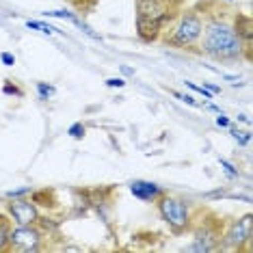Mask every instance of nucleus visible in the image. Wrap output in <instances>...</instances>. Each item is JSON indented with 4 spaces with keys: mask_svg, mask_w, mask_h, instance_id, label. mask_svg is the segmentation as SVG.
Wrapping results in <instances>:
<instances>
[{
    "mask_svg": "<svg viewBox=\"0 0 253 253\" xmlns=\"http://www.w3.org/2000/svg\"><path fill=\"white\" fill-rule=\"evenodd\" d=\"M199 42H201V50L216 61H236L243 56L245 50L247 52L251 50L249 43H245L243 39L236 35L234 26L223 20L208 22L204 26Z\"/></svg>",
    "mask_w": 253,
    "mask_h": 253,
    "instance_id": "1",
    "label": "nucleus"
},
{
    "mask_svg": "<svg viewBox=\"0 0 253 253\" xmlns=\"http://www.w3.org/2000/svg\"><path fill=\"white\" fill-rule=\"evenodd\" d=\"M182 0H136V31L143 42H154L180 13Z\"/></svg>",
    "mask_w": 253,
    "mask_h": 253,
    "instance_id": "2",
    "label": "nucleus"
},
{
    "mask_svg": "<svg viewBox=\"0 0 253 253\" xmlns=\"http://www.w3.org/2000/svg\"><path fill=\"white\" fill-rule=\"evenodd\" d=\"M158 201V212L163 216V221L169 225V229L173 234H184L186 229H191L193 225V216H191V210H188L186 201L177 199V197H169V195H160L156 199Z\"/></svg>",
    "mask_w": 253,
    "mask_h": 253,
    "instance_id": "3",
    "label": "nucleus"
},
{
    "mask_svg": "<svg viewBox=\"0 0 253 253\" xmlns=\"http://www.w3.org/2000/svg\"><path fill=\"white\" fill-rule=\"evenodd\" d=\"M201 33H204V20L195 11H184L180 20H177V24L173 26L169 43L177 45V48H191V45L199 43Z\"/></svg>",
    "mask_w": 253,
    "mask_h": 253,
    "instance_id": "4",
    "label": "nucleus"
},
{
    "mask_svg": "<svg viewBox=\"0 0 253 253\" xmlns=\"http://www.w3.org/2000/svg\"><path fill=\"white\" fill-rule=\"evenodd\" d=\"M42 240H43V234L42 229L35 225H18L15 229L9 232V247L13 251H20V253H35L42 249Z\"/></svg>",
    "mask_w": 253,
    "mask_h": 253,
    "instance_id": "5",
    "label": "nucleus"
},
{
    "mask_svg": "<svg viewBox=\"0 0 253 253\" xmlns=\"http://www.w3.org/2000/svg\"><path fill=\"white\" fill-rule=\"evenodd\" d=\"M253 240V216L245 214L243 218L234 221L229 229L223 236V245L221 249H243L245 243Z\"/></svg>",
    "mask_w": 253,
    "mask_h": 253,
    "instance_id": "6",
    "label": "nucleus"
},
{
    "mask_svg": "<svg viewBox=\"0 0 253 253\" xmlns=\"http://www.w3.org/2000/svg\"><path fill=\"white\" fill-rule=\"evenodd\" d=\"M223 225L221 227H210V223H204L199 229H195V243L188 247V251L197 253H210L221 249V238H223Z\"/></svg>",
    "mask_w": 253,
    "mask_h": 253,
    "instance_id": "7",
    "label": "nucleus"
},
{
    "mask_svg": "<svg viewBox=\"0 0 253 253\" xmlns=\"http://www.w3.org/2000/svg\"><path fill=\"white\" fill-rule=\"evenodd\" d=\"M9 214L18 225H35V223L39 221L37 206H35V201H31V199H18L15 197L9 204Z\"/></svg>",
    "mask_w": 253,
    "mask_h": 253,
    "instance_id": "8",
    "label": "nucleus"
},
{
    "mask_svg": "<svg viewBox=\"0 0 253 253\" xmlns=\"http://www.w3.org/2000/svg\"><path fill=\"white\" fill-rule=\"evenodd\" d=\"M130 191L134 197H139L143 201H156L160 195H163V188L154 182H143V180H136L130 184Z\"/></svg>",
    "mask_w": 253,
    "mask_h": 253,
    "instance_id": "9",
    "label": "nucleus"
},
{
    "mask_svg": "<svg viewBox=\"0 0 253 253\" xmlns=\"http://www.w3.org/2000/svg\"><path fill=\"white\" fill-rule=\"evenodd\" d=\"M234 31H236V35H238L240 39H243L245 43H249L251 45V39H253V22L249 15H236V20H234Z\"/></svg>",
    "mask_w": 253,
    "mask_h": 253,
    "instance_id": "10",
    "label": "nucleus"
},
{
    "mask_svg": "<svg viewBox=\"0 0 253 253\" xmlns=\"http://www.w3.org/2000/svg\"><path fill=\"white\" fill-rule=\"evenodd\" d=\"M9 223L4 216H0V251H4L9 247Z\"/></svg>",
    "mask_w": 253,
    "mask_h": 253,
    "instance_id": "11",
    "label": "nucleus"
},
{
    "mask_svg": "<svg viewBox=\"0 0 253 253\" xmlns=\"http://www.w3.org/2000/svg\"><path fill=\"white\" fill-rule=\"evenodd\" d=\"M45 18H65V20H72L76 22V15L70 13V11H45Z\"/></svg>",
    "mask_w": 253,
    "mask_h": 253,
    "instance_id": "12",
    "label": "nucleus"
},
{
    "mask_svg": "<svg viewBox=\"0 0 253 253\" xmlns=\"http://www.w3.org/2000/svg\"><path fill=\"white\" fill-rule=\"evenodd\" d=\"M232 134H234V139L238 141L240 145H247V143L251 141V134H249V132H240V130H234Z\"/></svg>",
    "mask_w": 253,
    "mask_h": 253,
    "instance_id": "13",
    "label": "nucleus"
},
{
    "mask_svg": "<svg viewBox=\"0 0 253 253\" xmlns=\"http://www.w3.org/2000/svg\"><path fill=\"white\" fill-rule=\"evenodd\" d=\"M70 134L74 136V139H83V134H84V126H83V124H74L72 128H70Z\"/></svg>",
    "mask_w": 253,
    "mask_h": 253,
    "instance_id": "14",
    "label": "nucleus"
},
{
    "mask_svg": "<svg viewBox=\"0 0 253 253\" xmlns=\"http://www.w3.org/2000/svg\"><path fill=\"white\" fill-rule=\"evenodd\" d=\"M173 95L177 97V100H182L184 104H188V106H197V102H195V97H193V95H184V93H177V91H173Z\"/></svg>",
    "mask_w": 253,
    "mask_h": 253,
    "instance_id": "15",
    "label": "nucleus"
},
{
    "mask_svg": "<svg viewBox=\"0 0 253 253\" xmlns=\"http://www.w3.org/2000/svg\"><path fill=\"white\" fill-rule=\"evenodd\" d=\"M37 89H39V93H42L43 100H45L48 95H52V93H54V89H52V87H48V84H43V83H39V84H37Z\"/></svg>",
    "mask_w": 253,
    "mask_h": 253,
    "instance_id": "16",
    "label": "nucleus"
},
{
    "mask_svg": "<svg viewBox=\"0 0 253 253\" xmlns=\"http://www.w3.org/2000/svg\"><path fill=\"white\" fill-rule=\"evenodd\" d=\"M126 80L124 78H108L106 80V87H124Z\"/></svg>",
    "mask_w": 253,
    "mask_h": 253,
    "instance_id": "17",
    "label": "nucleus"
},
{
    "mask_svg": "<svg viewBox=\"0 0 253 253\" xmlns=\"http://www.w3.org/2000/svg\"><path fill=\"white\" fill-rule=\"evenodd\" d=\"M0 59H2L4 65H13V63H15V56L9 54V52H2V54H0Z\"/></svg>",
    "mask_w": 253,
    "mask_h": 253,
    "instance_id": "18",
    "label": "nucleus"
},
{
    "mask_svg": "<svg viewBox=\"0 0 253 253\" xmlns=\"http://www.w3.org/2000/svg\"><path fill=\"white\" fill-rule=\"evenodd\" d=\"M216 126H218V128H227V126H229V119L223 117V115H218V117H216Z\"/></svg>",
    "mask_w": 253,
    "mask_h": 253,
    "instance_id": "19",
    "label": "nucleus"
},
{
    "mask_svg": "<svg viewBox=\"0 0 253 253\" xmlns=\"http://www.w3.org/2000/svg\"><path fill=\"white\" fill-rule=\"evenodd\" d=\"M221 165H223V167H225V169H227V173H229V175H238V171H236L234 167L227 163V160H221Z\"/></svg>",
    "mask_w": 253,
    "mask_h": 253,
    "instance_id": "20",
    "label": "nucleus"
},
{
    "mask_svg": "<svg viewBox=\"0 0 253 253\" xmlns=\"http://www.w3.org/2000/svg\"><path fill=\"white\" fill-rule=\"evenodd\" d=\"M122 72H124V74H134V72H132V70H130V67H126V65L122 67Z\"/></svg>",
    "mask_w": 253,
    "mask_h": 253,
    "instance_id": "21",
    "label": "nucleus"
}]
</instances>
